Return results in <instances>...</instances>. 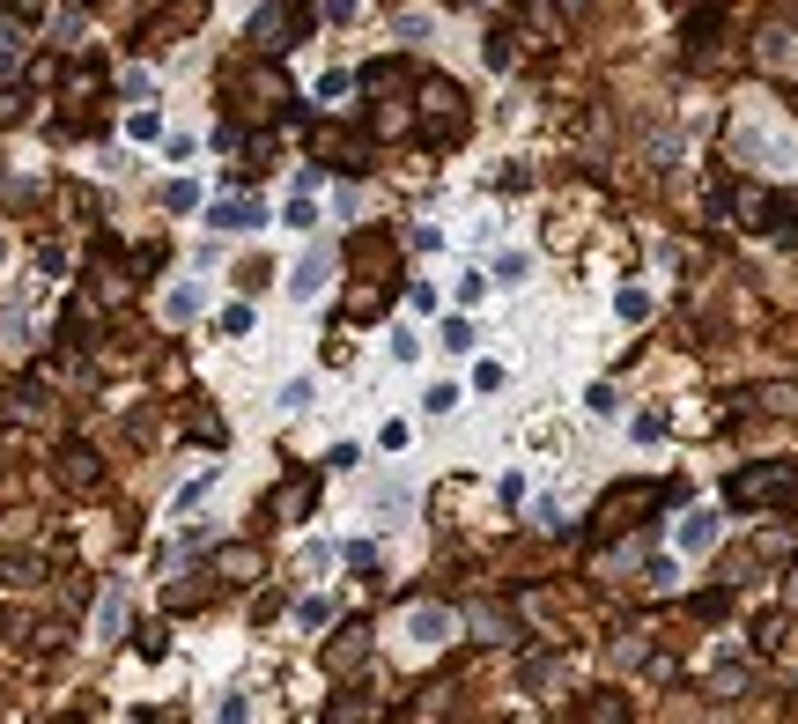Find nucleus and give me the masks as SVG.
I'll return each mask as SVG.
<instances>
[{
    "label": "nucleus",
    "instance_id": "nucleus-1",
    "mask_svg": "<svg viewBox=\"0 0 798 724\" xmlns=\"http://www.w3.org/2000/svg\"><path fill=\"white\" fill-rule=\"evenodd\" d=\"M739 156H747L754 170H776V178H791V170H798V133L776 119V111L747 104V119H739Z\"/></svg>",
    "mask_w": 798,
    "mask_h": 724
},
{
    "label": "nucleus",
    "instance_id": "nucleus-2",
    "mask_svg": "<svg viewBox=\"0 0 798 724\" xmlns=\"http://www.w3.org/2000/svg\"><path fill=\"white\" fill-rule=\"evenodd\" d=\"M717 540H725V510L695 503V510H680V518H673V555H680V562H702Z\"/></svg>",
    "mask_w": 798,
    "mask_h": 724
},
{
    "label": "nucleus",
    "instance_id": "nucleus-3",
    "mask_svg": "<svg viewBox=\"0 0 798 724\" xmlns=\"http://www.w3.org/2000/svg\"><path fill=\"white\" fill-rule=\"evenodd\" d=\"M399 628H407L414 651H436L444 636H459V614H451V606H414V614L399 621Z\"/></svg>",
    "mask_w": 798,
    "mask_h": 724
},
{
    "label": "nucleus",
    "instance_id": "nucleus-4",
    "mask_svg": "<svg viewBox=\"0 0 798 724\" xmlns=\"http://www.w3.org/2000/svg\"><path fill=\"white\" fill-rule=\"evenodd\" d=\"M326 274H333V252H326V244H311V252L296 259V281H289V296H296V303H311L318 289H326Z\"/></svg>",
    "mask_w": 798,
    "mask_h": 724
},
{
    "label": "nucleus",
    "instance_id": "nucleus-5",
    "mask_svg": "<svg viewBox=\"0 0 798 724\" xmlns=\"http://www.w3.org/2000/svg\"><path fill=\"white\" fill-rule=\"evenodd\" d=\"M488 281H496L503 296H510V289H525V281H532V252H525V244H503V252L488 259Z\"/></svg>",
    "mask_w": 798,
    "mask_h": 724
},
{
    "label": "nucleus",
    "instance_id": "nucleus-6",
    "mask_svg": "<svg viewBox=\"0 0 798 724\" xmlns=\"http://www.w3.org/2000/svg\"><path fill=\"white\" fill-rule=\"evenodd\" d=\"M207 222L230 230V237H244V230H259V222H266V207L259 200H215V207H207Z\"/></svg>",
    "mask_w": 798,
    "mask_h": 724
},
{
    "label": "nucleus",
    "instance_id": "nucleus-7",
    "mask_svg": "<svg viewBox=\"0 0 798 724\" xmlns=\"http://www.w3.org/2000/svg\"><path fill=\"white\" fill-rule=\"evenodd\" d=\"M436 348H444V355H473V348H481V326H473V311H444V326H436Z\"/></svg>",
    "mask_w": 798,
    "mask_h": 724
},
{
    "label": "nucleus",
    "instance_id": "nucleus-8",
    "mask_svg": "<svg viewBox=\"0 0 798 724\" xmlns=\"http://www.w3.org/2000/svg\"><path fill=\"white\" fill-rule=\"evenodd\" d=\"M407 510H414V488H407V481H377V488H370V518H377V525H399Z\"/></svg>",
    "mask_w": 798,
    "mask_h": 724
},
{
    "label": "nucleus",
    "instance_id": "nucleus-9",
    "mask_svg": "<svg viewBox=\"0 0 798 724\" xmlns=\"http://www.w3.org/2000/svg\"><path fill=\"white\" fill-rule=\"evenodd\" d=\"M488 289H496V281H488V266H459V281H451V311H481Z\"/></svg>",
    "mask_w": 798,
    "mask_h": 724
},
{
    "label": "nucleus",
    "instance_id": "nucleus-10",
    "mask_svg": "<svg viewBox=\"0 0 798 724\" xmlns=\"http://www.w3.org/2000/svg\"><path fill=\"white\" fill-rule=\"evenodd\" d=\"M436 30H444V15H436V8H407V15H392V37H399V45H429Z\"/></svg>",
    "mask_w": 798,
    "mask_h": 724
},
{
    "label": "nucleus",
    "instance_id": "nucleus-11",
    "mask_svg": "<svg viewBox=\"0 0 798 724\" xmlns=\"http://www.w3.org/2000/svg\"><path fill=\"white\" fill-rule=\"evenodd\" d=\"M651 311H658V296L643 289V281H621V289H614V318H621V326H643Z\"/></svg>",
    "mask_w": 798,
    "mask_h": 724
},
{
    "label": "nucleus",
    "instance_id": "nucleus-12",
    "mask_svg": "<svg viewBox=\"0 0 798 724\" xmlns=\"http://www.w3.org/2000/svg\"><path fill=\"white\" fill-rule=\"evenodd\" d=\"M385 355L399 362V370H414V362H422V333H414V326H392V333H385Z\"/></svg>",
    "mask_w": 798,
    "mask_h": 724
},
{
    "label": "nucleus",
    "instance_id": "nucleus-13",
    "mask_svg": "<svg viewBox=\"0 0 798 724\" xmlns=\"http://www.w3.org/2000/svg\"><path fill=\"white\" fill-rule=\"evenodd\" d=\"M459 399H466L459 385H429L422 392V414H429V422H444V414H459Z\"/></svg>",
    "mask_w": 798,
    "mask_h": 724
},
{
    "label": "nucleus",
    "instance_id": "nucleus-14",
    "mask_svg": "<svg viewBox=\"0 0 798 724\" xmlns=\"http://www.w3.org/2000/svg\"><path fill=\"white\" fill-rule=\"evenodd\" d=\"M326 621H333V599L326 592H311V599L296 606V628H326Z\"/></svg>",
    "mask_w": 798,
    "mask_h": 724
},
{
    "label": "nucleus",
    "instance_id": "nucleus-15",
    "mask_svg": "<svg viewBox=\"0 0 798 724\" xmlns=\"http://www.w3.org/2000/svg\"><path fill=\"white\" fill-rule=\"evenodd\" d=\"M584 407H592L599 422H614V414H621V392H614V385H592V392H584Z\"/></svg>",
    "mask_w": 798,
    "mask_h": 724
},
{
    "label": "nucleus",
    "instance_id": "nucleus-16",
    "mask_svg": "<svg viewBox=\"0 0 798 724\" xmlns=\"http://www.w3.org/2000/svg\"><path fill=\"white\" fill-rule=\"evenodd\" d=\"M503 385H510L503 362H473V392H503Z\"/></svg>",
    "mask_w": 798,
    "mask_h": 724
},
{
    "label": "nucleus",
    "instance_id": "nucleus-17",
    "mask_svg": "<svg viewBox=\"0 0 798 724\" xmlns=\"http://www.w3.org/2000/svg\"><path fill=\"white\" fill-rule=\"evenodd\" d=\"M311 407V377H289V385H281V414H303Z\"/></svg>",
    "mask_w": 798,
    "mask_h": 724
},
{
    "label": "nucleus",
    "instance_id": "nucleus-18",
    "mask_svg": "<svg viewBox=\"0 0 798 724\" xmlns=\"http://www.w3.org/2000/svg\"><path fill=\"white\" fill-rule=\"evenodd\" d=\"M407 436H414V429L392 414V422H377V451H407Z\"/></svg>",
    "mask_w": 798,
    "mask_h": 724
},
{
    "label": "nucleus",
    "instance_id": "nucleus-19",
    "mask_svg": "<svg viewBox=\"0 0 798 724\" xmlns=\"http://www.w3.org/2000/svg\"><path fill=\"white\" fill-rule=\"evenodd\" d=\"M407 244H414V252H444V230H436V222H414Z\"/></svg>",
    "mask_w": 798,
    "mask_h": 724
},
{
    "label": "nucleus",
    "instance_id": "nucleus-20",
    "mask_svg": "<svg viewBox=\"0 0 798 724\" xmlns=\"http://www.w3.org/2000/svg\"><path fill=\"white\" fill-rule=\"evenodd\" d=\"M629 436H636V444H658V436H665V414H636Z\"/></svg>",
    "mask_w": 798,
    "mask_h": 724
},
{
    "label": "nucleus",
    "instance_id": "nucleus-21",
    "mask_svg": "<svg viewBox=\"0 0 798 724\" xmlns=\"http://www.w3.org/2000/svg\"><path fill=\"white\" fill-rule=\"evenodd\" d=\"M119 621H126V592H111L104 614H97V628H104V636H119Z\"/></svg>",
    "mask_w": 798,
    "mask_h": 724
},
{
    "label": "nucleus",
    "instance_id": "nucleus-22",
    "mask_svg": "<svg viewBox=\"0 0 798 724\" xmlns=\"http://www.w3.org/2000/svg\"><path fill=\"white\" fill-rule=\"evenodd\" d=\"M126 133H133V141H156V133H163V119H156V111H133V119H126Z\"/></svg>",
    "mask_w": 798,
    "mask_h": 724
},
{
    "label": "nucleus",
    "instance_id": "nucleus-23",
    "mask_svg": "<svg viewBox=\"0 0 798 724\" xmlns=\"http://www.w3.org/2000/svg\"><path fill=\"white\" fill-rule=\"evenodd\" d=\"M333 215L355 222V215H363V193H355V185H340V193H333Z\"/></svg>",
    "mask_w": 798,
    "mask_h": 724
},
{
    "label": "nucleus",
    "instance_id": "nucleus-24",
    "mask_svg": "<svg viewBox=\"0 0 798 724\" xmlns=\"http://www.w3.org/2000/svg\"><path fill=\"white\" fill-rule=\"evenodd\" d=\"M311 222H318V207H311V193H296V200H289V230H311Z\"/></svg>",
    "mask_w": 798,
    "mask_h": 724
},
{
    "label": "nucleus",
    "instance_id": "nucleus-25",
    "mask_svg": "<svg viewBox=\"0 0 798 724\" xmlns=\"http://www.w3.org/2000/svg\"><path fill=\"white\" fill-rule=\"evenodd\" d=\"M496 495H503V510H518V503H525V473H503Z\"/></svg>",
    "mask_w": 798,
    "mask_h": 724
},
{
    "label": "nucleus",
    "instance_id": "nucleus-26",
    "mask_svg": "<svg viewBox=\"0 0 798 724\" xmlns=\"http://www.w3.org/2000/svg\"><path fill=\"white\" fill-rule=\"evenodd\" d=\"M318 97L340 104V97H348V74H340V67H333V74H318Z\"/></svg>",
    "mask_w": 798,
    "mask_h": 724
},
{
    "label": "nucleus",
    "instance_id": "nucleus-27",
    "mask_svg": "<svg viewBox=\"0 0 798 724\" xmlns=\"http://www.w3.org/2000/svg\"><path fill=\"white\" fill-rule=\"evenodd\" d=\"M407 303H414V311H436L444 296H436V281H414V289H407Z\"/></svg>",
    "mask_w": 798,
    "mask_h": 724
},
{
    "label": "nucleus",
    "instance_id": "nucleus-28",
    "mask_svg": "<svg viewBox=\"0 0 798 724\" xmlns=\"http://www.w3.org/2000/svg\"><path fill=\"white\" fill-rule=\"evenodd\" d=\"M326 23H355V0H326Z\"/></svg>",
    "mask_w": 798,
    "mask_h": 724
}]
</instances>
